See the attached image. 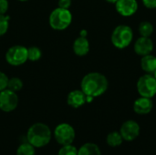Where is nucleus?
<instances>
[{"mask_svg":"<svg viewBox=\"0 0 156 155\" xmlns=\"http://www.w3.org/2000/svg\"><path fill=\"white\" fill-rule=\"evenodd\" d=\"M143 3L144 6L149 9L156 8V0H143Z\"/></svg>","mask_w":156,"mask_h":155,"instance_id":"bb28decb","label":"nucleus"},{"mask_svg":"<svg viewBox=\"0 0 156 155\" xmlns=\"http://www.w3.org/2000/svg\"><path fill=\"white\" fill-rule=\"evenodd\" d=\"M153 74H154V77L155 78V79H156V69H155V70H154V72Z\"/></svg>","mask_w":156,"mask_h":155,"instance_id":"c756f323","label":"nucleus"},{"mask_svg":"<svg viewBox=\"0 0 156 155\" xmlns=\"http://www.w3.org/2000/svg\"><path fill=\"white\" fill-rule=\"evenodd\" d=\"M120 133L123 139V141L126 142H133L134 141L140 134V125L133 120L126 121L122 123Z\"/></svg>","mask_w":156,"mask_h":155,"instance_id":"1a4fd4ad","label":"nucleus"},{"mask_svg":"<svg viewBox=\"0 0 156 155\" xmlns=\"http://www.w3.org/2000/svg\"><path fill=\"white\" fill-rule=\"evenodd\" d=\"M154 50V42L150 37H139L134 44V51L137 55L145 56L149 55Z\"/></svg>","mask_w":156,"mask_h":155,"instance_id":"9b49d317","label":"nucleus"},{"mask_svg":"<svg viewBox=\"0 0 156 155\" xmlns=\"http://www.w3.org/2000/svg\"><path fill=\"white\" fill-rule=\"evenodd\" d=\"M141 67L142 69L144 71H145L146 73H154V70L156 69V57L149 54V55H145L143 56L142 59H141Z\"/></svg>","mask_w":156,"mask_h":155,"instance_id":"2eb2a0df","label":"nucleus"},{"mask_svg":"<svg viewBox=\"0 0 156 155\" xmlns=\"http://www.w3.org/2000/svg\"><path fill=\"white\" fill-rule=\"evenodd\" d=\"M9 7V3L7 0H0V15H5Z\"/></svg>","mask_w":156,"mask_h":155,"instance_id":"393cba45","label":"nucleus"},{"mask_svg":"<svg viewBox=\"0 0 156 155\" xmlns=\"http://www.w3.org/2000/svg\"><path fill=\"white\" fill-rule=\"evenodd\" d=\"M154 32V26L149 21H144L139 26V33L141 37H149Z\"/></svg>","mask_w":156,"mask_h":155,"instance_id":"6ab92c4d","label":"nucleus"},{"mask_svg":"<svg viewBox=\"0 0 156 155\" xmlns=\"http://www.w3.org/2000/svg\"><path fill=\"white\" fill-rule=\"evenodd\" d=\"M53 135L57 143L62 146L72 144L76 137V132L74 128L70 124L63 122L56 126Z\"/></svg>","mask_w":156,"mask_h":155,"instance_id":"39448f33","label":"nucleus"},{"mask_svg":"<svg viewBox=\"0 0 156 155\" xmlns=\"http://www.w3.org/2000/svg\"><path fill=\"white\" fill-rule=\"evenodd\" d=\"M106 142H107L108 145L111 147H118V146L122 145L123 139H122L120 132H112L108 134V136L106 138Z\"/></svg>","mask_w":156,"mask_h":155,"instance_id":"f3484780","label":"nucleus"},{"mask_svg":"<svg viewBox=\"0 0 156 155\" xmlns=\"http://www.w3.org/2000/svg\"><path fill=\"white\" fill-rule=\"evenodd\" d=\"M108 86L109 82L107 78L99 72L88 73L83 77L80 83L81 90L86 94V96L92 98L101 96L104 92H106Z\"/></svg>","mask_w":156,"mask_h":155,"instance_id":"f257e3e1","label":"nucleus"},{"mask_svg":"<svg viewBox=\"0 0 156 155\" xmlns=\"http://www.w3.org/2000/svg\"><path fill=\"white\" fill-rule=\"evenodd\" d=\"M23 88V81L21 79L19 78H12V79H9L8 80V85H7V89L15 91V92H17L19 91L21 89Z\"/></svg>","mask_w":156,"mask_h":155,"instance_id":"412c9836","label":"nucleus"},{"mask_svg":"<svg viewBox=\"0 0 156 155\" xmlns=\"http://www.w3.org/2000/svg\"><path fill=\"white\" fill-rule=\"evenodd\" d=\"M8 77L6 76L5 73L0 71V91L7 89V85H8Z\"/></svg>","mask_w":156,"mask_h":155,"instance_id":"b1692460","label":"nucleus"},{"mask_svg":"<svg viewBox=\"0 0 156 155\" xmlns=\"http://www.w3.org/2000/svg\"><path fill=\"white\" fill-rule=\"evenodd\" d=\"M26 136L27 143H29L35 148H42L50 143L52 132L47 124L37 122L29 127Z\"/></svg>","mask_w":156,"mask_h":155,"instance_id":"f03ea898","label":"nucleus"},{"mask_svg":"<svg viewBox=\"0 0 156 155\" xmlns=\"http://www.w3.org/2000/svg\"><path fill=\"white\" fill-rule=\"evenodd\" d=\"M106 1L109 2V3H112V4H115L117 2V0H106Z\"/></svg>","mask_w":156,"mask_h":155,"instance_id":"c85d7f7f","label":"nucleus"},{"mask_svg":"<svg viewBox=\"0 0 156 155\" xmlns=\"http://www.w3.org/2000/svg\"><path fill=\"white\" fill-rule=\"evenodd\" d=\"M58 7L69 9L71 5V0H58Z\"/></svg>","mask_w":156,"mask_h":155,"instance_id":"a878e982","label":"nucleus"},{"mask_svg":"<svg viewBox=\"0 0 156 155\" xmlns=\"http://www.w3.org/2000/svg\"><path fill=\"white\" fill-rule=\"evenodd\" d=\"M67 102L71 108L78 109L87 102V96L81 90H75L69 93Z\"/></svg>","mask_w":156,"mask_h":155,"instance_id":"f8f14e48","label":"nucleus"},{"mask_svg":"<svg viewBox=\"0 0 156 155\" xmlns=\"http://www.w3.org/2000/svg\"><path fill=\"white\" fill-rule=\"evenodd\" d=\"M73 51L77 56L82 57L89 53L90 51V42L86 37L80 36L77 37L73 43Z\"/></svg>","mask_w":156,"mask_h":155,"instance_id":"4468645a","label":"nucleus"},{"mask_svg":"<svg viewBox=\"0 0 156 155\" xmlns=\"http://www.w3.org/2000/svg\"><path fill=\"white\" fill-rule=\"evenodd\" d=\"M115 7L121 16H131L136 13L138 9V3L136 0H117Z\"/></svg>","mask_w":156,"mask_h":155,"instance_id":"9d476101","label":"nucleus"},{"mask_svg":"<svg viewBox=\"0 0 156 155\" xmlns=\"http://www.w3.org/2000/svg\"><path fill=\"white\" fill-rule=\"evenodd\" d=\"M137 90L141 97L152 99L156 95V79L152 74H145L140 77L137 81Z\"/></svg>","mask_w":156,"mask_h":155,"instance_id":"423d86ee","label":"nucleus"},{"mask_svg":"<svg viewBox=\"0 0 156 155\" xmlns=\"http://www.w3.org/2000/svg\"><path fill=\"white\" fill-rule=\"evenodd\" d=\"M18 105V97L16 92L5 89L0 91V110L4 112H11Z\"/></svg>","mask_w":156,"mask_h":155,"instance_id":"6e6552de","label":"nucleus"},{"mask_svg":"<svg viewBox=\"0 0 156 155\" xmlns=\"http://www.w3.org/2000/svg\"><path fill=\"white\" fill-rule=\"evenodd\" d=\"M5 60L12 66H20L27 59V48L24 46L16 45L8 48L5 53Z\"/></svg>","mask_w":156,"mask_h":155,"instance_id":"0eeeda50","label":"nucleus"},{"mask_svg":"<svg viewBox=\"0 0 156 155\" xmlns=\"http://www.w3.org/2000/svg\"><path fill=\"white\" fill-rule=\"evenodd\" d=\"M58 155H78V149L72 144L62 145L58 153Z\"/></svg>","mask_w":156,"mask_h":155,"instance_id":"4be33fe9","label":"nucleus"},{"mask_svg":"<svg viewBox=\"0 0 156 155\" xmlns=\"http://www.w3.org/2000/svg\"><path fill=\"white\" fill-rule=\"evenodd\" d=\"M36 148L29 143L20 144L16 150V155H36Z\"/></svg>","mask_w":156,"mask_h":155,"instance_id":"a211bd4d","label":"nucleus"},{"mask_svg":"<svg viewBox=\"0 0 156 155\" xmlns=\"http://www.w3.org/2000/svg\"><path fill=\"white\" fill-rule=\"evenodd\" d=\"M78 155H101V152L97 144L87 143L78 150Z\"/></svg>","mask_w":156,"mask_h":155,"instance_id":"dca6fc26","label":"nucleus"},{"mask_svg":"<svg viewBox=\"0 0 156 155\" xmlns=\"http://www.w3.org/2000/svg\"><path fill=\"white\" fill-rule=\"evenodd\" d=\"M42 52L37 47H30L27 48V59L30 61H37L40 59Z\"/></svg>","mask_w":156,"mask_h":155,"instance_id":"aec40b11","label":"nucleus"},{"mask_svg":"<svg viewBox=\"0 0 156 155\" xmlns=\"http://www.w3.org/2000/svg\"><path fill=\"white\" fill-rule=\"evenodd\" d=\"M72 22V14L69 9L60 7L55 8L49 15V26L55 30H64Z\"/></svg>","mask_w":156,"mask_h":155,"instance_id":"7ed1b4c3","label":"nucleus"},{"mask_svg":"<svg viewBox=\"0 0 156 155\" xmlns=\"http://www.w3.org/2000/svg\"><path fill=\"white\" fill-rule=\"evenodd\" d=\"M154 102L152 99L146 97H140L133 103V111L140 115H145L152 111Z\"/></svg>","mask_w":156,"mask_h":155,"instance_id":"ddd939ff","label":"nucleus"},{"mask_svg":"<svg viewBox=\"0 0 156 155\" xmlns=\"http://www.w3.org/2000/svg\"><path fill=\"white\" fill-rule=\"evenodd\" d=\"M80 36H82V37H86V36H87V32H86V30H82V31L80 32Z\"/></svg>","mask_w":156,"mask_h":155,"instance_id":"cd10ccee","label":"nucleus"},{"mask_svg":"<svg viewBox=\"0 0 156 155\" xmlns=\"http://www.w3.org/2000/svg\"><path fill=\"white\" fill-rule=\"evenodd\" d=\"M133 29L126 25H120L116 26L112 34V45L120 49L127 48L133 41Z\"/></svg>","mask_w":156,"mask_h":155,"instance_id":"20e7f679","label":"nucleus"},{"mask_svg":"<svg viewBox=\"0 0 156 155\" xmlns=\"http://www.w3.org/2000/svg\"><path fill=\"white\" fill-rule=\"evenodd\" d=\"M18 1H21V2H26V1H27V0H18Z\"/></svg>","mask_w":156,"mask_h":155,"instance_id":"7c9ffc66","label":"nucleus"},{"mask_svg":"<svg viewBox=\"0 0 156 155\" xmlns=\"http://www.w3.org/2000/svg\"><path fill=\"white\" fill-rule=\"evenodd\" d=\"M9 27V17L5 15H0V37L4 36Z\"/></svg>","mask_w":156,"mask_h":155,"instance_id":"5701e85b","label":"nucleus"}]
</instances>
